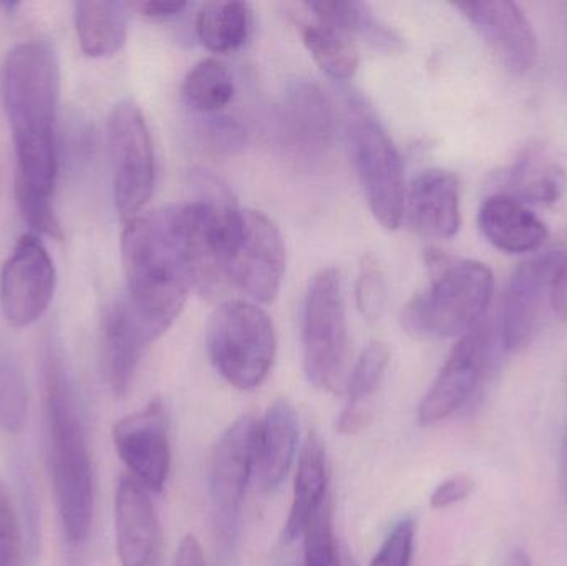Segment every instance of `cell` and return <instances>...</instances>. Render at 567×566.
<instances>
[{"label": "cell", "instance_id": "obj_1", "mask_svg": "<svg viewBox=\"0 0 567 566\" xmlns=\"http://www.w3.org/2000/svg\"><path fill=\"white\" fill-rule=\"evenodd\" d=\"M60 63L45 42L19 43L2 69V100L16 146V199L52 202L59 176Z\"/></svg>", "mask_w": 567, "mask_h": 566}, {"label": "cell", "instance_id": "obj_2", "mask_svg": "<svg viewBox=\"0 0 567 566\" xmlns=\"http://www.w3.org/2000/svg\"><path fill=\"white\" fill-rule=\"evenodd\" d=\"M43 399L56 511L66 541L83 544L92 531L95 511L92 457L69 371L52 344L43 359Z\"/></svg>", "mask_w": 567, "mask_h": 566}, {"label": "cell", "instance_id": "obj_3", "mask_svg": "<svg viewBox=\"0 0 567 566\" xmlns=\"http://www.w3.org/2000/svg\"><path fill=\"white\" fill-rule=\"evenodd\" d=\"M122 263L126 301L148 338L156 341L182 315L193 288L192 272L168 208L126 222Z\"/></svg>", "mask_w": 567, "mask_h": 566}, {"label": "cell", "instance_id": "obj_4", "mask_svg": "<svg viewBox=\"0 0 567 566\" xmlns=\"http://www.w3.org/2000/svg\"><path fill=\"white\" fill-rule=\"evenodd\" d=\"M432 282L403 309L402 325L422 339L462 338L485 321L495 279L485 263L430 251Z\"/></svg>", "mask_w": 567, "mask_h": 566}, {"label": "cell", "instance_id": "obj_5", "mask_svg": "<svg viewBox=\"0 0 567 566\" xmlns=\"http://www.w3.org/2000/svg\"><path fill=\"white\" fill-rule=\"evenodd\" d=\"M206 349L218 374L239 391L259 388L278 352L275 325L255 302H223L206 328Z\"/></svg>", "mask_w": 567, "mask_h": 566}, {"label": "cell", "instance_id": "obj_6", "mask_svg": "<svg viewBox=\"0 0 567 566\" xmlns=\"http://www.w3.org/2000/svg\"><path fill=\"white\" fill-rule=\"evenodd\" d=\"M303 371L319 391L340 392L349 381V322L342 276L320 269L310 279L302 309Z\"/></svg>", "mask_w": 567, "mask_h": 566}, {"label": "cell", "instance_id": "obj_7", "mask_svg": "<svg viewBox=\"0 0 567 566\" xmlns=\"http://www.w3.org/2000/svg\"><path fill=\"white\" fill-rule=\"evenodd\" d=\"M347 146L377 222L396 229L405 215V175L395 143L379 120L355 103L346 123Z\"/></svg>", "mask_w": 567, "mask_h": 566}, {"label": "cell", "instance_id": "obj_8", "mask_svg": "<svg viewBox=\"0 0 567 566\" xmlns=\"http://www.w3.org/2000/svg\"><path fill=\"white\" fill-rule=\"evenodd\" d=\"M109 148L113 202L123 222L140 216L156 186V156L145 115L125 100L110 113Z\"/></svg>", "mask_w": 567, "mask_h": 566}, {"label": "cell", "instance_id": "obj_9", "mask_svg": "<svg viewBox=\"0 0 567 566\" xmlns=\"http://www.w3.org/2000/svg\"><path fill=\"white\" fill-rule=\"evenodd\" d=\"M259 422L245 414L221 435L208 469V488L219 541L229 547L238 531L239 514L249 478L255 474Z\"/></svg>", "mask_w": 567, "mask_h": 566}, {"label": "cell", "instance_id": "obj_10", "mask_svg": "<svg viewBox=\"0 0 567 566\" xmlns=\"http://www.w3.org/2000/svg\"><path fill=\"white\" fill-rule=\"evenodd\" d=\"M56 269L39 236H20L0 271V309L17 329L35 325L52 305Z\"/></svg>", "mask_w": 567, "mask_h": 566}, {"label": "cell", "instance_id": "obj_11", "mask_svg": "<svg viewBox=\"0 0 567 566\" xmlns=\"http://www.w3.org/2000/svg\"><path fill=\"white\" fill-rule=\"evenodd\" d=\"M286 271L281 231L265 213L245 209L241 238L226 266V281L256 302H272Z\"/></svg>", "mask_w": 567, "mask_h": 566}, {"label": "cell", "instance_id": "obj_12", "mask_svg": "<svg viewBox=\"0 0 567 566\" xmlns=\"http://www.w3.org/2000/svg\"><path fill=\"white\" fill-rule=\"evenodd\" d=\"M493 329L483 321L458 339L419 405V422L435 425L452 418L475 394L492 362Z\"/></svg>", "mask_w": 567, "mask_h": 566}, {"label": "cell", "instance_id": "obj_13", "mask_svg": "<svg viewBox=\"0 0 567 566\" xmlns=\"http://www.w3.org/2000/svg\"><path fill=\"white\" fill-rule=\"evenodd\" d=\"M112 435L132 477L146 491L162 492L172 471L168 415L162 399L116 422Z\"/></svg>", "mask_w": 567, "mask_h": 566}, {"label": "cell", "instance_id": "obj_14", "mask_svg": "<svg viewBox=\"0 0 567 566\" xmlns=\"http://www.w3.org/2000/svg\"><path fill=\"white\" fill-rule=\"evenodd\" d=\"M563 249L522 263L513 272L503 298L502 341L508 351L532 344L548 312H553V279Z\"/></svg>", "mask_w": 567, "mask_h": 566}, {"label": "cell", "instance_id": "obj_15", "mask_svg": "<svg viewBox=\"0 0 567 566\" xmlns=\"http://www.w3.org/2000/svg\"><path fill=\"white\" fill-rule=\"evenodd\" d=\"M278 125L279 136L290 152L313 158L323 155L336 138V106L319 83L297 79L284 93Z\"/></svg>", "mask_w": 567, "mask_h": 566}, {"label": "cell", "instance_id": "obj_16", "mask_svg": "<svg viewBox=\"0 0 567 566\" xmlns=\"http://www.w3.org/2000/svg\"><path fill=\"white\" fill-rule=\"evenodd\" d=\"M513 75H525L538 60V37L526 13L512 0L456 3Z\"/></svg>", "mask_w": 567, "mask_h": 566}, {"label": "cell", "instance_id": "obj_17", "mask_svg": "<svg viewBox=\"0 0 567 566\" xmlns=\"http://www.w3.org/2000/svg\"><path fill=\"white\" fill-rule=\"evenodd\" d=\"M116 552L122 566H163V531L148 491L132 475L115 495Z\"/></svg>", "mask_w": 567, "mask_h": 566}, {"label": "cell", "instance_id": "obj_18", "mask_svg": "<svg viewBox=\"0 0 567 566\" xmlns=\"http://www.w3.org/2000/svg\"><path fill=\"white\" fill-rule=\"evenodd\" d=\"M148 344H152V339L126 298L106 308L100 328V364L103 379L113 394L125 395L128 392Z\"/></svg>", "mask_w": 567, "mask_h": 566}, {"label": "cell", "instance_id": "obj_19", "mask_svg": "<svg viewBox=\"0 0 567 566\" xmlns=\"http://www.w3.org/2000/svg\"><path fill=\"white\" fill-rule=\"evenodd\" d=\"M410 226L426 238L450 239L462 226V188L445 169H426L406 189Z\"/></svg>", "mask_w": 567, "mask_h": 566}, {"label": "cell", "instance_id": "obj_20", "mask_svg": "<svg viewBox=\"0 0 567 566\" xmlns=\"http://www.w3.org/2000/svg\"><path fill=\"white\" fill-rule=\"evenodd\" d=\"M478 225L489 245L508 255L538 251L548 239V228L528 206L499 193L480 206Z\"/></svg>", "mask_w": 567, "mask_h": 566}, {"label": "cell", "instance_id": "obj_21", "mask_svg": "<svg viewBox=\"0 0 567 566\" xmlns=\"http://www.w3.org/2000/svg\"><path fill=\"white\" fill-rule=\"evenodd\" d=\"M299 422L289 402L279 399L259 422L255 475L262 492H272L282 484L296 457Z\"/></svg>", "mask_w": 567, "mask_h": 566}, {"label": "cell", "instance_id": "obj_22", "mask_svg": "<svg viewBox=\"0 0 567 566\" xmlns=\"http://www.w3.org/2000/svg\"><path fill=\"white\" fill-rule=\"evenodd\" d=\"M327 484H329V467H327L326 447L319 435L310 432L297 464L292 505L282 532L284 542L290 544L303 535L310 518L327 501Z\"/></svg>", "mask_w": 567, "mask_h": 566}, {"label": "cell", "instance_id": "obj_23", "mask_svg": "<svg viewBox=\"0 0 567 566\" xmlns=\"http://www.w3.org/2000/svg\"><path fill=\"white\" fill-rule=\"evenodd\" d=\"M502 192L523 205H553L567 188L565 168L543 150L529 148L503 173Z\"/></svg>", "mask_w": 567, "mask_h": 566}, {"label": "cell", "instance_id": "obj_24", "mask_svg": "<svg viewBox=\"0 0 567 566\" xmlns=\"http://www.w3.org/2000/svg\"><path fill=\"white\" fill-rule=\"evenodd\" d=\"M389 364L390 351L383 342H372L362 352L347 381V404L337 421L339 434H359L372 421L373 404Z\"/></svg>", "mask_w": 567, "mask_h": 566}, {"label": "cell", "instance_id": "obj_25", "mask_svg": "<svg viewBox=\"0 0 567 566\" xmlns=\"http://www.w3.org/2000/svg\"><path fill=\"white\" fill-rule=\"evenodd\" d=\"M76 37L90 59H110L125 47L128 37V13L122 2H76Z\"/></svg>", "mask_w": 567, "mask_h": 566}, {"label": "cell", "instance_id": "obj_26", "mask_svg": "<svg viewBox=\"0 0 567 566\" xmlns=\"http://www.w3.org/2000/svg\"><path fill=\"white\" fill-rule=\"evenodd\" d=\"M312 17L343 30L349 35L362 37L365 42L383 52H396L402 39L362 2H312L307 3Z\"/></svg>", "mask_w": 567, "mask_h": 566}, {"label": "cell", "instance_id": "obj_27", "mask_svg": "<svg viewBox=\"0 0 567 566\" xmlns=\"http://www.w3.org/2000/svg\"><path fill=\"white\" fill-rule=\"evenodd\" d=\"M251 7L245 2H208L196 17V33L213 53L238 50L251 32Z\"/></svg>", "mask_w": 567, "mask_h": 566}, {"label": "cell", "instance_id": "obj_28", "mask_svg": "<svg viewBox=\"0 0 567 566\" xmlns=\"http://www.w3.org/2000/svg\"><path fill=\"white\" fill-rule=\"evenodd\" d=\"M303 45L317 65L336 80H349L359 69V50L352 35L316 19L302 23Z\"/></svg>", "mask_w": 567, "mask_h": 566}, {"label": "cell", "instance_id": "obj_29", "mask_svg": "<svg viewBox=\"0 0 567 566\" xmlns=\"http://www.w3.org/2000/svg\"><path fill=\"white\" fill-rule=\"evenodd\" d=\"M182 93L189 109L202 115H216L235 99V79L225 63L205 59L189 70Z\"/></svg>", "mask_w": 567, "mask_h": 566}, {"label": "cell", "instance_id": "obj_30", "mask_svg": "<svg viewBox=\"0 0 567 566\" xmlns=\"http://www.w3.org/2000/svg\"><path fill=\"white\" fill-rule=\"evenodd\" d=\"M303 537V566H340L329 501L310 518Z\"/></svg>", "mask_w": 567, "mask_h": 566}, {"label": "cell", "instance_id": "obj_31", "mask_svg": "<svg viewBox=\"0 0 567 566\" xmlns=\"http://www.w3.org/2000/svg\"><path fill=\"white\" fill-rule=\"evenodd\" d=\"M27 421V394L22 375L10 368H0V428L19 434Z\"/></svg>", "mask_w": 567, "mask_h": 566}, {"label": "cell", "instance_id": "obj_32", "mask_svg": "<svg viewBox=\"0 0 567 566\" xmlns=\"http://www.w3.org/2000/svg\"><path fill=\"white\" fill-rule=\"evenodd\" d=\"M357 306L360 312L370 321H377L382 316L386 302V286L382 269L375 259L367 258L360 268L355 288Z\"/></svg>", "mask_w": 567, "mask_h": 566}, {"label": "cell", "instance_id": "obj_33", "mask_svg": "<svg viewBox=\"0 0 567 566\" xmlns=\"http://www.w3.org/2000/svg\"><path fill=\"white\" fill-rule=\"evenodd\" d=\"M0 566H22V534L9 488L0 481Z\"/></svg>", "mask_w": 567, "mask_h": 566}, {"label": "cell", "instance_id": "obj_34", "mask_svg": "<svg viewBox=\"0 0 567 566\" xmlns=\"http://www.w3.org/2000/svg\"><path fill=\"white\" fill-rule=\"evenodd\" d=\"M206 116L208 119L203 123V135L213 148L223 153H236L246 148L249 143V133L239 120L221 113Z\"/></svg>", "mask_w": 567, "mask_h": 566}, {"label": "cell", "instance_id": "obj_35", "mask_svg": "<svg viewBox=\"0 0 567 566\" xmlns=\"http://www.w3.org/2000/svg\"><path fill=\"white\" fill-rule=\"evenodd\" d=\"M415 542V522L403 518L390 532L370 566H410Z\"/></svg>", "mask_w": 567, "mask_h": 566}, {"label": "cell", "instance_id": "obj_36", "mask_svg": "<svg viewBox=\"0 0 567 566\" xmlns=\"http://www.w3.org/2000/svg\"><path fill=\"white\" fill-rule=\"evenodd\" d=\"M475 491V482L468 475H453L439 485L430 497V505L435 511H445L453 505L465 502Z\"/></svg>", "mask_w": 567, "mask_h": 566}, {"label": "cell", "instance_id": "obj_37", "mask_svg": "<svg viewBox=\"0 0 567 566\" xmlns=\"http://www.w3.org/2000/svg\"><path fill=\"white\" fill-rule=\"evenodd\" d=\"M553 315L561 321H567V249H563L551 292Z\"/></svg>", "mask_w": 567, "mask_h": 566}, {"label": "cell", "instance_id": "obj_38", "mask_svg": "<svg viewBox=\"0 0 567 566\" xmlns=\"http://www.w3.org/2000/svg\"><path fill=\"white\" fill-rule=\"evenodd\" d=\"M136 12L150 20H168L179 16L185 10V2H155V0H146V2L132 3Z\"/></svg>", "mask_w": 567, "mask_h": 566}, {"label": "cell", "instance_id": "obj_39", "mask_svg": "<svg viewBox=\"0 0 567 566\" xmlns=\"http://www.w3.org/2000/svg\"><path fill=\"white\" fill-rule=\"evenodd\" d=\"M173 566H208L206 565L205 552L195 535H186L176 550Z\"/></svg>", "mask_w": 567, "mask_h": 566}, {"label": "cell", "instance_id": "obj_40", "mask_svg": "<svg viewBox=\"0 0 567 566\" xmlns=\"http://www.w3.org/2000/svg\"><path fill=\"white\" fill-rule=\"evenodd\" d=\"M509 566H532V560H529V557L525 552L518 550L513 554Z\"/></svg>", "mask_w": 567, "mask_h": 566}, {"label": "cell", "instance_id": "obj_41", "mask_svg": "<svg viewBox=\"0 0 567 566\" xmlns=\"http://www.w3.org/2000/svg\"><path fill=\"white\" fill-rule=\"evenodd\" d=\"M563 467H565V477L567 485V435L565 439V445H563Z\"/></svg>", "mask_w": 567, "mask_h": 566}]
</instances>
